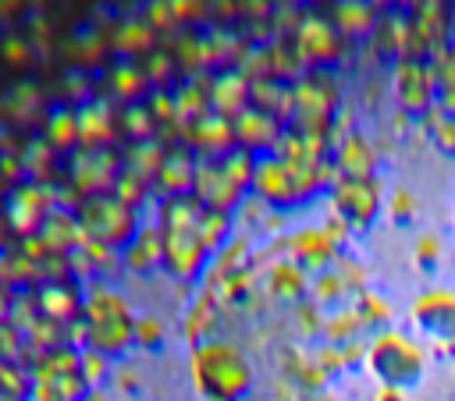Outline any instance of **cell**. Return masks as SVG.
Returning a JSON list of instances; mask_svg holds the SVG:
<instances>
[{
	"mask_svg": "<svg viewBox=\"0 0 455 401\" xmlns=\"http://www.w3.org/2000/svg\"><path fill=\"white\" fill-rule=\"evenodd\" d=\"M196 380L213 401H238L249 390V366L228 344H206L196 355Z\"/></svg>",
	"mask_w": 455,
	"mask_h": 401,
	"instance_id": "obj_1",
	"label": "cell"
},
{
	"mask_svg": "<svg viewBox=\"0 0 455 401\" xmlns=\"http://www.w3.org/2000/svg\"><path fill=\"white\" fill-rule=\"evenodd\" d=\"M370 366L373 373L391 387V390H402V387H412L419 383V373H423V358L412 344H405L402 337H380L370 351Z\"/></svg>",
	"mask_w": 455,
	"mask_h": 401,
	"instance_id": "obj_2",
	"label": "cell"
},
{
	"mask_svg": "<svg viewBox=\"0 0 455 401\" xmlns=\"http://www.w3.org/2000/svg\"><path fill=\"white\" fill-rule=\"evenodd\" d=\"M416 319L427 334H434L441 341H455V298L451 295H444V291L427 295L416 305Z\"/></svg>",
	"mask_w": 455,
	"mask_h": 401,
	"instance_id": "obj_3",
	"label": "cell"
}]
</instances>
